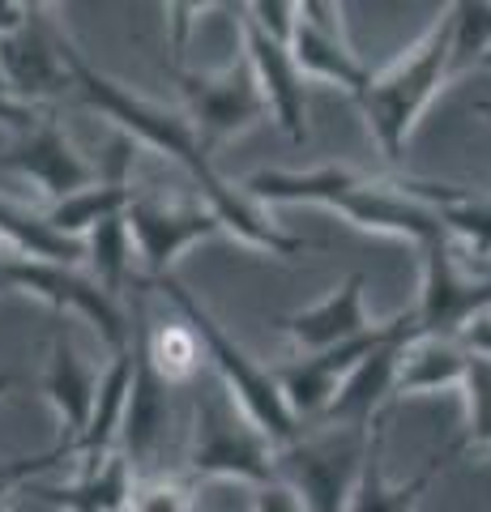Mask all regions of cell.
<instances>
[{
  "mask_svg": "<svg viewBox=\"0 0 491 512\" xmlns=\"http://www.w3.org/2000/svg\"><path fill=\"white\" fill-rule=\"evenodd\" d=\"M13 384H18V376H13V372H0V397H5Z\"/></svg>",
  "mask_w": 491,
  "mask_h": 512,
  "instance_id": "cell-35",
  "label": "cell"
},
{
  "mask_svg": "<svg viewBox=\"0 0 491 512\" xmlns=\"http://www.w3.org/2000/svg\"><path fill=\"white\" fill-rule=\"evenodd\" d=\"M0 86L13 103L35 107L65 99L73 90V73L65 56H60V30H39V22L30 18L18 35L0 39Z\"/></svg>",
  "mask_w": 491,
  "mask_h": 512,
  "instance_id": "cell-13",
  "label": "cell"
},
{
  "mask_svg": "<svg viewBox=\"0 0 491 512\" xmlns=\"http://www.w3.org/2000/svg\"><path fill=\"white\" fill-rule=\"evenodd\" d=\"M43 393L52 402L56 419H60V440L73 448L77 436L86 431L90 423V410H94V393H99V367H90L77 346L69 338V329L60 325L56 338H52V359H47V372H43Z\"/></svg>",
  "mask_w": 491,
  "mask_h": 512,
  "instance_id": "cell-18",
  "label": "cell"
},
{
  "mask_svg": "<svg viewBox=\"0 0 491 512\" xmlns=\"http://www.w3.org/2000/svg\"><path fill=\"white\" fill-rule=\"evenodd\" d=\"M449 77L453 73H449V9H445L385 73H372V82L355 94L376 150L389 163H398L406 154L427 103L445 90Z\"/></svg>",
  "mask_w": 491,
  "mask_h": 512,
  "instance_id": "cell-3",
  "label": "cell"
},
{
  "mask_svg": "<svg viewBox=\"0 0 491 512\" xmlns=\"http://www.w3.org/2000/svg\"><path fill=\"white\" fill-rule=\"evenodd\" d=\"M129 384H133V350L124 346L112 355V363L99 372V393H94V410L86 431L73 444V461L77 474L99 470L107 457L116 453L120 440V423H124V402H129Z\"/></svg>",
  "mask_w": 491,
  "mask_h": 512,
  "instance_id": "cell-20",
  "label": "cell"
},
{
  "mask_svg": "<svg viewBox=\"0 0 491 512\" xmlns=\"http://www.w3.org/2000/svg\"><path fill=\"white\" fill-rule=\"evenodd\" d=\"M240 18L248 26H257L265 39L291 47L295 26H299V5H295V0H257V5H244L240 9Z\"/></svg>",
  "mask_w": 491,
  "mask_h": 512,
  "instance_id": "cell-29",
  "label": "cell"
},
{
  "mask_svg": "<svg viewBox=\"0 0 491 512\" xmlns=\"http://www.w3.org/2000/svg\"><path fill=\"white\" fill-rule=\"evenodd\" d=\"M133 235V252L146 265V282L171 278V265L210 235H223V222L210 214L205 201H163V197H133L124 210Z\"/></svg>",
  "mask_w": 491,
  "mask_h": 512,
  "instance_id": "cell-9",
  "label": "cell"
},
{
  "mask_svg": "<svg viewBox=\"0 0 491 512\" xmlns=\"http://www.w3.org/2000/svg\"><path fill=\"white\" fill-rule=\"evenodd\" d=\"M0 282H5L9 291L43 299L52 312H73V316L90 320L112 355L129 346V316H124L120 299L107 295L90 274H82V269L35 261V256H22V252L9 248L5 261H0Z\"/></svg>",
  "mask_w": 491,
  "mask_h": 512,
  "instance_id": "cell-8",
  "label": "cell"
},
{
  "mask_svg": "<svg viewBox=\"0 0 491 512\" xmlns=\"http://www.w3.org/2000/svg\"><path fill=\"white\" fill-rule=\"evenodd\" d=\"M479 69H491V52H487V56L479 60Z\"/></svg>",
  "mask_w": 491,
  "mask_h": 512,
  "instance_id": "cell-36",
  "label": "cell"
},
{
  "mask_svg": "<svg viewBox=\"0 0 491 512\" xmlns=\"http://www.w3.org/2000/svg\"><path fill=\"white\" fill-rule=\"evenodd\" d=\"M363 286H368V274L355 269V274L338 282L321 303L282 316V329H287V338L299 346V355H316V350L368 338L372 329H380V320H372L368 308H363Z\"/></svg>",
  "mask_w": 491,
  "mask_h": 512,
  "instance_id": "cell-17",
  "label": "cell"
},
{
  "mask_svg": "<svg viewBox=\"0 0 491 512\" xmlns=\"http://www.w3.org/2000/svg\"><path fill=\"white\" fill-rule=\"evenodd\" d=\"M5 252H9V244H5V239H0V261H5Z\"/></svg>",
  "mask_w": 491,
  "mask_h": 512,
  "instance_id": "cell-37",
  "label": "cell"
},
{
  "mask_svg": "<svg viewBox=\"0 0 491 512\" xmlns=\"http://www.w3.org/2000/svg\"><path fill=\"white\" fill-rule=\"evenodd\" d=\"M171 77H176L180 99H184V120L193 124L205 154H214L223 141L248 133L252 124H261L269 116V107L257 90V77H252L244 56H235L218 73H197V69H184V64H171Z\"/></svg>",
  "mask_w": 491,
  "mask_h": 512,
  "instance_id": "cell-7",
  "label": "cell"
},
{
  "mask_svg": "<svg viewBox=\"0 0 491 512\" xmlns=\"http://www.w3.org/2000/svg\"><path fill=\"white\" fill-rule=\"evenodd\" d=\"M0 295H9V286H5V282H0Z\"/></svg>",
  "mask_w": 491,
  "mask_h": 512,
  "instance_id": "cell-39",
  "label": "cell"
},
{
  "mask_svg": "<svg viewBox=\"0 0 491 512\" xmlns=\"http://www.w3.org/2000/svg\"><path fill=\"white\" fill-rule=\"evenodd\" d=\"M462 393H466V431L449 453H466V448H491V359H474L466 363L462 376Z\"/></svg>",
  "mask_w": 491,
  "mask_h": 512,
  "instance_id": "cell-27",
  "label": "cell"
},
{
  "mask_svg": "<svg viewBox=\"0 0 491 512\" xmlns=\"http://www.w3.org/2000/svg\"><path fill=\"white\" fill-rule=\"evenodd\" d=\"M449 457H453L449 448L445 453H432L427 457V466L415 478H406V483H389L385 470H380V431H376L372 444H368V457H363V466H359V478H355V491H351L346 512H415L419 495L436 483V474L445 470Z\"/></svg>",
  "mask_w": 491,
  "mask_h": 512,
  "instance_id": "cell-22",
  "label": "cell"
},
{
  "mask_svg": "<svg viewBox=\"0 0 491 512\" xmlns=\"http://www.w3.org/2000/svg\"><path fill=\"white\" fill-rule=\"evenodd\" d=\"M129 350H133V384H129V402H124V423H120V440L116 453L129 461V470L137 478L158 474L154 461L167 444V427H171V393L163 380L154 376V367L141 355V342L129 325Z\"/></svg>",
  "mask_w": 491,
  "mask_h": 512,
  "instance_id": "cell-14",
  "label": "cell"
},
{
  "mask_svg": "<svg viewBox=\"0 0 491 512\" xmlns=\"http://www.w3.org/2000/svg\"><path fill=\"white\" fill-rule=\"evenodd\" d=\"M453 338L462 342L466 355H474V359H491V303H487V308H479V312H470V316L462 320V329L453 333Z\"/></svg>",
  "mask_w": 491,
  "mask_h": 512,
  "instance_id": "cell-30",
  "label": "cell"
},
{
  "mask_svg": "<svg viewBox=\"0 0 491 512\" xmlns=\"http://www.w3.org/2000/svg\"><path fill=\"white\" fill-rule=\"evenodd\" d=\"M244 197L265 214L269 205H325L338 210L346 222H355L359 231L376 235H398L406 244H432L445 235L440 218L427 205L410 201L398 188V180H368L359 171L346 167H316V171H252L240 184Z\"/></svg>",
  "mask_w": 491,
  "mask_h": 512,
  "instance_id": "cell-2",
  "label": "cell"
},
{
  "mask_svg": "<svg viewBox=\"0 0 491 512\" xmlns=\"http://www.w3.org/2000/svg\"><path fill=\"white\" fill-rule=\"evenodd\" d=\"M470 355L449 333H410L398 350V376H393V397H419L440 389H462Z\"/></svg>",
  "mask_w": 491,
  "mask_h": 512,
  "instance_id": "cell-21",
  "label": "cell"
},
{
  "mask_svg": "<svg viewBox=\"0 0 491 512\" xmlns=\"http://www.w3.org/2000/svg\"><path fill=\"white\" fill-rule=\"evenodd\" d=\"M240 43H244L240 56L248 60L261 99L269 107V120H278L291 141H308V86H304L308 77L299 73L291 47L265 39L261 30L248 26L244 18H240Z\"/></svg>",
  "mask_w": 491,
  "mask_h": 512,
  "instance_id": "cell-16",
  "label": "cell"
},
{
  "mask_svg": "<svg viewBox=\"0 0 491 512\" xmlns=\"http://www.w3.org/2000/svg\"><path fill=\"white\" fill-rule=\"evenodd\" d=\"M154 286L167 295L171 308L193 325V333L201 338V350H205V363L214 367V380L235 397V406L248 414L252 427H257L274 448H287V444H295L299 436H304V427L291 419L287 402H282V389H278L274 372L252 359L248 350L235 342L210 312H205V303L197 295H188V286L180 278H163Z\"/></svg>",
  "mask_w": 491,
  "mask_h": 512,
  "instance_id": "cell-4",
  "label": "cell"
},
{
  "mask_svg": "<svg viewBox=\"0 0 491 512\" xmlns=\"http://www.w3.org/2000/svg\"><path fill=\"white\" fill-rule=\"evenodd\" d=\"M60 56H65V64H69L73 90L82 94V103L94 107L99 116H107L116 124V133L137 141V146H150L158 154H167L171 163H180L188 180L197 184V201L210 205V214L223 222V231H231L235 239H244V244L261 248L269 256H299V252L312 248L308 239H299L291 231H278L274 222H269L257 205L244 197L240 184H227L223 175L214 171L210 154L201 150V141L193 133V124H188L180 111H167L158 103L137 99V94H129L120 82H112L107 73H99L73 47V39L65 35V30H60Z\"/></svg>",
  "mask_w": 491,
  "mask_h": 512,
  "instance_id": "cell-1",
  "label": "cell"
},
{
  "mask_svg": "<svg viewBox=\"0 0 491 512\" xmlns=\"http://www.w3.org/2000/svg\"><path fill=\"white\" fill-rule=\"evenodd\" d=\"M423 256V286L415 303V333H453L462 329V320L470 312H479L491 303V282L466 278V269L457 265V248L449 235L432 239L419 248Z\"/></svg>",
  "mask_w": 491,
  "mask_h": 512,
  "instance_id": "cell-11",
  "label": "cell"
},
{
  "mask_svg": "<svg viewBox=\"0 0 491 512\" xmlns=\"http://www.w3.org/2000/svg\"><path fill=\"white\" fill-rule=\"evenodd\" d=\"M129 325L141 342V355L154 367V376L167 384V389H188L197 384L201 367H205V350H201V338L193 333V325L176 312V316H163L158 325H146V299L141 291L133 295V316Z\"/></svg>",
  "mask_w": 491,
  "mask_h": 512,
  "instance_id": "cell-19",
  "label": "cell"
},
{
  "mask_svg": "<svg viewBox=\"0 0 491 512\" xmlns=\"http://www.w3.org/2000/svg\"><path fill=\"white\" fill-rule=\"evenodd\" d=\"M0 167L18 171L22 180L35 184L52 205L90 188V184H99V163H90L52 116H43L30 133L18 137V146L9 154H0Z\"/></svg>",
  "mask_w": 491,
  "mask_h": 512,
  "instance_id": "cell-12",
  "label": "cell"
},
{
  "mask_svg": "<svg viewBox=\"0 0 491 512\" xmlns=\"http://www.w3.org/2000/svg\"><path fill=\"white\" fill-rule=\"evenodd\" d=\"M43 116H39V111L35 107H22V103H13L9 99V94H5V86H0V124H5V128H13V133H30V128H35Z\"/></svg>",
  "mask_w": 491,
  "mask_h": 512,
  "instance_id": "cell-34",
  "label": "cell"
},
{
  "mask_svg": "<svg viewBox=\"0 0 491 512\" xmlns=\"http://www.w3.org/2000/svg\"><path fill=\"white\" fill-rule=\"evenodd\" d=\"M291 56H295V64H299V73H304V77H321V82L346 90L351 99L372 82V69L355 56L351 43L334 39V35H321V30H312L304 22L295 26Z\"/></svg>",
  "mask_w": 491,
  "mask_h": 512,
  "instance_id": "cell-23",
  "label": "cell"
},
{
  "mask_svg": "<svg viewBox=\"0 0 491 512\" xmlns=\"http://www.w3.org/2000/svg\"><path fill=\"white\" fill-rule=\"evenodd\" d=\"M124 512H197V504L188 483H180V478L146 474V478H133V495Z\"/></svg>",
  "mask_w": 491,
  "mask_h": 512,
  "instance_id": "cell-28",
  "label": "cell"
},
{
  "mask_svg": "<svg viewBox=\"0 0 491 512\" xmlns=\"http://www.w3.org/2000/svg\"><path fill=\"white\" fill-rule=\"evenodd\" d=\"M410 333H415V325L402 329V333H393L389 342H380L372 355H363L355 372L338 384L334 402L325 406V414L316 423L334 427V431H372V427H380V419H385V410L393 402L398 350H402V342L410 338Z\"/></svg>",
  "mask_w": 491,
  "mask_h": 512,
  "instance_id": "cell-15",
  "label": "cell"
},
{
  "mask_svg": "<svg viewBox=\"0 0 491 512\" xmlns=\"http://www.w3.org/2000/svg\"><path fill=\"white\" fill-rule=\"evenodd\" d=\"M0 239H5L13 252L35 256V261H52V265H69V269H77L86 261L82 244L60 239L43 222V214H26V210H18V205H9V201H0Z\"/></svg>",
  "mask_w": 491,
  "mask_h": 512,
  "instance_id": "cell-24",
  "label": "cell"
},
{
  "mask_svg": "<svg viewBox=\"0 0 491 512\" xmlns=\"http://www.w3.org/2000/svg\"><path fill=\"white\" fill-rule=\"evenodd\" d=\"M491 52V0H457L449 5V73L479 69Z\"/></svg>",
  "mask_w": 491,
  "mask_h": 512,
  "instance_id": "cell-26",
  "label": "cell"
},
{
  "mask_svg": "<svg viewBox=\"0 0 491 512\" xmlns=\"http://www.w3.org/2000/svg\"><path fill=\"white\" fill-rule=\"evenodd\" d=\"M252 512H308V508L287 483H282V478H274V483L252 491Z\"/></svg>",
  "mask_w": 491,
  "mask_h": 512,
  "instance_id": "cell-33",
  "label": "cell"
},
{
  "mask_svg": "<svg viewBox=\"0 0 491 512\" xmlns=\"http://www.w3.org/2000/svg\"><path fill=\"white\" fill-rule=\"evenodd\" d=\"M299 22L321 30V35H334V39H346L342 30V5H334V0H304L299 5Z\"/></svg>",
  "mask_w": 491,
  "mask_h": 512,
  "instance_id": "cell-32",
  "label": "cell"
},
{
  "mask_svg": "<svg viewBox=\"0 0 491 512\" xmlns=\"http://www.w3.org/2000/svg\"><path fill=\"white\" fill-rule=\"evenodd\" d=\"M82 248H86V261L94 269L90 278L99 282L107 295L120 299L124 282H129V269H133V235H129V222H124V214L99 222V227L82 239Z\"/></svg>",
  "mask_w": 491,
  "mask_h": 512,
  "instance_id": "cell-25",
  "label": "cell"
},
{
  "mask_svg": "<svg viewBox=\"0 0 491 512\" xmlns=\"http://www.w3.org/2000/svg\"><path fill=\"white\" fill-rule=\"evenodd\" d=\"M479 111H483V116H491V103H479Z\"/></svg>",
  "mask_w": 491,
  "mask_h": 512,
  "instance_id": "cell-38",
  "label": "cell"
},
{
  "mask_svg": "<svg viewBox=\"0 0 491 512\" xmlns=\"http://www.w3.org/2000/svg\"><path fill=\"white\" fill-rule=\"evenodd\" d=\"M197 13H205V5H167V35H171V52H176L171 64L184 60V47L197 30Z\"/></svg>",
  "mask_w": 491,
  "mask_h": 512,
  "instance_id": "cell-31",
  "label": "cell"
},
{
  "mask_svg": "<svg viewBox=\"0 0 491 512\" xmlns=\"http://www.w3.org/2000/svg\"><path fill=\"white\" fill-rule=\"evenodd\" d=\"M184 466L193 478H235L257 491L278 478V448L252 427L235 397L214 380L205 393H197Z\"/></svg>",
  "mask_w": 491,
  "mask_h": 512,
  "instance_id": "cell-5",
  "label": "cell"
},
{
  "mask_svg": "<svg viewBox=\"0 0 491 512\" xmlns=\"http://www.w3.org/2000/svg\"><path fill=\"white\" fill-rule=\"evenodd\" d=\"M376 431L380 427L372 431L325 427L321 436H299L295 444L278 448V478L304 500L308 512H346Z\"/></svg>",
  "mask_w": 491,
  "mask_h": 512,
  "instance_id": "cell-6",
  "label": "cell"
},
{
  "mask_svg": "<svg viewBox=\"0 0 491 512\" xmlns=\"http://www.w3.org/2000/svg\"><path fill=\"white\" fill-rule=\"evenodd\" d=\"M415 325V316L402 312L398 320H389V325L372 329L368 338H355V342H342V346H329V350H316V355H299L291 363L274 367V380L282 389V402H287L291 419L304 427V423H316L325 414V406L334 402L338 384L346 380L359 367L363 355H372L380 342H389L393 333H402Z\"/></svg>",
  "mask_w": 491,
  "mask_h": 512,
  "instance_id": "cell-10",
  "label": "cell"
}]
</instances>
